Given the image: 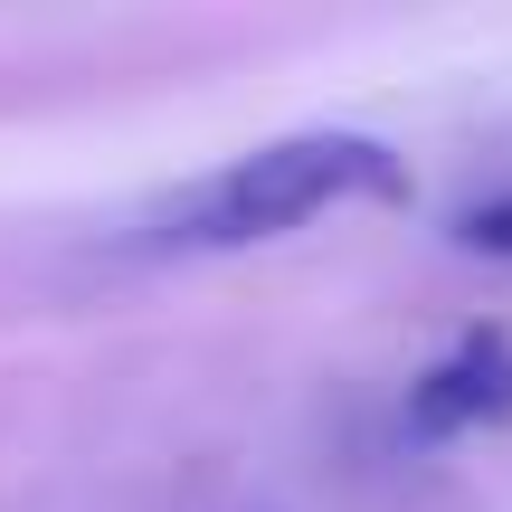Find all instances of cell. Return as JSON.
<instances>
[{
  "mask_svg": "<svg viewBox=\"0 0 512 512\" xmlns=\"http://www.w3.org/2000/svg\"><path fill=\"white\" fill-rule=\"evenodd\" d=\"M465 256H503L512 266V190H494V200H475V209H456V228H446Z\"/></svg>",
  "mask_w": 512,
  "mask_h": 512,
  "instance_id": "cell-3",
  "label": "cell"
},
{
  "mask_svg": "<svg viewBox=\"0 0 512 512\" xmlns=\"http://www.w3.org/2000/svg\"><path fill=\"white\" fill-rule=\"evenodd\" d=\"M399 427L418 446H456L475 427H512V323H465L446 361H427L399 399Z\"/></svg>",
  "mask_w": 512,
  "mask_h": 512,
  "instance_id": "cell-2",
  "label": "cell"
},
{
  "mask_svg": "<svg viewBox=\"0 0 512 512\" xmlns=\"http://www.w3.org/2000/svg\"><path fill=\"white\" fill-rule=\"evenodd\" d=\"M342 200H408V162L380 143V133H275V143L219 162L209 181H190L181 200L152 219V247H256V238H294L304 219Z\"/></svg>",
  "mask_w": 512,
  "mask_h": 512,
  "instance_id": "cell-1",
  "label": "cell"
}]
</instances>
